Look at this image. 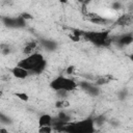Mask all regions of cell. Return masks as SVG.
<instances>
[{
    "label": "cell",
    "mask_w": 133,
    "mask_h": 133,
    "mask_svg": "<svg viewBox=\"0 0 133 133\" xmlns=\"http://www.w3.org/2000/svg\"><path fill=\"white\" fill-rule=\"evenodd\" d=\"M18 65L24 68L27 70L29 73H34V74H41L46 68V59L44 55L39 52H34L29 55H26V57L22 58L21 60L18 61Z\"/></svg>",
    "instance_id": "cell-1"
},
{
    "label": "cell",
    "mask_w": 133,
    "mask_h": 133,
    "mask_svg": "<svg viewBox=\"0 0 133 133\" xmlns=\"http://www.w3.org/2000/svg\"><path fill=\"white\" fill-rule=\"evenodd\" d=\"M77 87V83L74 79L68 77V76H57L50 82V88L54 91H66L71 92L75 90Z\"/></svg>",
    "instance_id": "cell-2"
},
{
    "label": "cell",
    "mask_w": 133,
    "mask_h": 133,
    "mask_svg": "<svg viewBox=\"0 0 133 133\" xmlns=\"http://www.w3.org/2000/svg\"><path fill=\"white\" fill-rule=\"evenodd\" d=\"M84 35L88 41H90L96 45H105L107 44L109 38V34L107 31L106 32H87Z\"/></svg>",
    "instance_id": "cell-3"
},
{
    "label": "cell",
    "mask_w": 133,
    "mask_h": 133,
    "mask_svg": "<svg viewBox=\"0 0 133 133\" xmlns=\"http://www.w3.org/2000/svg\"><path fill=\"white\" fill-rule=\"evenodd\" d=\"M9 72H10V74H11L15 78L20 79V80L26 79V78L30 75V73H29L27 70H25L24 68H22V66H20V65H18V64H16L15 66H12V68L9 70Z\"/></svg>",
    "instance_id": "cell-4"
},
{
    "label": "cell",
    "mask_w": 133,
    "mask_h": 133,
    "mask_svg": "<svg viewBox=\"0 0 133 133\" xmlns=\"http://www.w3.org/2000/svg\"><path fill=\"white\" fill-rule=\"evenodd\" d=\"M37 48H38V43L36 41H30V42H27L25 44L24 49H23V52H24V54L29 55L31 53L36 52V49Z\"/></svg>",
    "instance_id": "cell-5"
},
{
    "label": "cell",
    "mask_w": 133,
    "mask_h": 133,
    "mask_svg": "<svg viewBox=\"0 0 133 133\" xmlns=\"http://www.w3.org/2000/svg\"><path fill=\"white\" fill-rule=\"evenodd\" d=\"M52 122H53V117L50 114H42L38 117V126H52Z\"/></svg>",
    "instance_id": "cell-6"
},
{
    "label": "cell",
    "mask_w": 133,
    "mask_h": 133,
    "mask_svg": "<svg viewBox=\"0 0 133 133\" xmlns=\"http://www.w3.org/2000/svg\"><path fill=\"white\" fill-rule=\"evenodd\" d=\"M131 22H132V17H131V15H124V16H122L118 20H117V24L119 25V26H128V25H130L131 24Z\"/></svg>",
    "instance_id": "cell-7"
},
{
    "label": "cell",
    "mask_w": 133,
    "mask_h": 133,
    "mask_svg": "<svg viewBox=\"0 0 133 133\" xmlns=\"http://www.w3.org/2000/svg\"><path fill=\"white\" fill-rule=\"evenodd\" d=\"M131 42H132V36L131 35H125V36H122L118 39V43L121 45H125V46L131 44Z\"/></svg>",
    "instance_id": "cell-8"
},
{
    "label": "cell",
    "mask_w": 133,
    "mask_h": 133,
    "mask_svg": "<svg viewBox=\"0 0 133 133\" xmlns=\"http://www.w3.org/2000/svg\"><path fill=\"white\" fill-rule=\"evenodd\" d=\"M52 131H53L52 126H41L38 128V132H42V133H50Z\"/></svg>",
    "instance_id": "cell-9"
},
{
    "label": "cell",
    "mask_w": 133,
    "mask_h": 133,
    "mask_svg": "<svg viewBox=\"0 0 133 133\" xmlns=\"http://www.w3.org/2000/svg\"><path fill=\"white\" fill-rule=\"evenodd\" d=\"M108 82H109L108 77H101L96 81V85H103V84H107Z\"/></svg>",
    "instance_id": "cell-10"
},
{
    "label": "cell",
    "mask_w": 133,
    "mask_h": 133,
    "mask_svg": "<svg viewBox=\"0 0 133 133\" xmlns=\"http://www.w3.org/2000/svg\"><path fill=\"white\" fill-rule=\"evenodd\" d=\"M16 97H18L22 101H28V95L25 94V92H17L16 94Z\"/></svg>",
    "instance_id": "cell-11"
},
{
    "label": "cell",
    "mask_w": 133,
    "mask_h": 133,
    "mask_svg": "<svg viewBox=\"0 0 133 133\" xmlns=\"http://www.w3.org/2000/svg\"><path fill=\"white\" fill-rule=\"evenodd\" d=\"M78 2H80V3H82V5H87L91 0H77Z\"/></svg>",
    "instance_id": "cell-12"
},
{
    "label": "cell",
    "mask_w": 133,
    "mask_h": 133,
    "mask_svg": "<svg viewBox=\"0 0 133 133\" xmlns=\"http://www.w3.org/2000/svg\"><path fill=\"white\" fill-rule=\"evenodd\" d=\"M69 0H58V2H60V3H66Z\"/></svg>",
    "instance_id": "cell-13"
},
{
    "label": "cell",
    "mask_w": 133,
    "mask_h": 133,
    "mask_svg": "<svg viewBox=\"0 0 133 133\" xmlns=\"http://www.w3.org/2000/svg\"><path fill=\"white\" fill-rule=\"evenodd\" d=\"M0 132H6V129H2V128H0Z\"/></svg>",
    "instance_id": "cell-14"
}]
</instances>
